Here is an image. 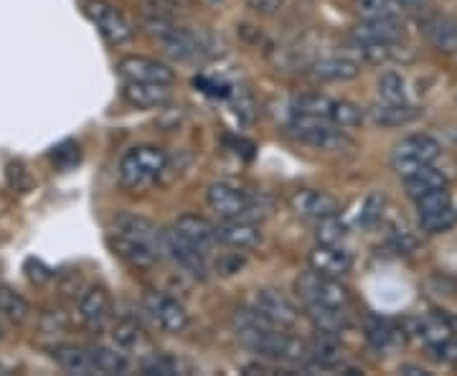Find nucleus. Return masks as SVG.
<instances>
[{
  "label": "nucleus",
  "instance_id": "25",
  "mask_svg": "<svg viewBox=\"0 0 457 376\" xmlns=\"http://www.w3.org/2000/svg\"><path fill=\"white\" fill-rule=\"evenodd\" d=\"M445 186H447V176L442 171H437V168H432V165H425L417 173L404 176V188H407V194L411 198L425 196L429 191L445 188Z\"/></svg>",
  "mask_w": 457,
  "mask_h": 376
},
{
  "label": "nucleus",
  "instance_id": "20",
  "mask_svg": "<svg viewBox=\"0 0 457 376\" xmlns=\"http://www.w3.org/2000/svg\"><path fill=\"white\" fill-rule=\"evenodd\" d=\"M427 41L442 54H455L457 51V21L450 16H432L427 18L425 26Z\"/></svg>",
  "mask_w": 457,
  "mask_h": 376
},
{
  "label": "nucleus",
  "instance_id": "2",
  "mask_svg": "<svg viewBox=\"0 0 457 376\" xmlns=\"http://www.w3.org/2000/svg\"><path fill=\"white\" fill-rule=\"evenodd\" d=\"M168 168V155L161 147L140 146L128 150L120 158V168L117 176L122 188L128 191H143L147 186H153L155 180L163 176V171Z\"/></svg>",
  "mask_w": 457,
  "mask_h": 376
},
{
  "label": "nucleus",
  "instance_id": "23",
  "mask_svg": "<svg viewBox=\"0 0 457 376\" xmlns=\"http://www.w3.org/2000/svg\"><path fill=\"white\" fill-rule=\"evenodd\" d=\"M417 117V110L407 102H378L371 107V120L381 128H402Z\"/></svg>",
  "mask_w": 457,
  "mask_h": 376
},
{
  "label": "nucleus",
  "instance_id": "29",
  "mask_svg": "<svg viewBox=\"0 0 457 376\" xmlns=\"http://www.w3.org/2000/svg\"><path fill=\"white\" fill-rule=\"evenodd\" d=\"M366 338H369V344L374 346L376 351L386 354V351H392L394 346L399 344V330L389 321H371L369 328H366Z\"/></svg>",
  "mask_w": 457,
  "mask_h": 376
},
{
  "label": "nucleus",
  "instance_id": "16",
  "mask_svg": "<svg viewBox=\"0 0 457 376\" xmlns=\"http://www.w3.org/2000/svg\"><path fill=\"white\" fill-rule=\"evenodd\" d=\"M122 97L137 110H155L170 102V84L161 82H125Z\"/></svg>",
  "mask_w": 457,
  "mask_h": 376
},
{
  "label": "nucleus",
  "instance_id": "45",
  "mask_svg": "<svg viewBox=\"0 0 457 376\" xmlns=\"http://www.w3.org/2000/svg\"><path fill=\"white\" fill-rule=\"evenodd\" d=\"M402 8H425L429 0H396Z\"/></svg>",
  "mask_w": 457,
  "mask_h": 376
},
{
  "label": "nucleus",
  "instance_id": "35",
  "mask_svg": "<svg viewBox=\"0 0 457 376\" xmlns=\"http://www.w3.org/2000/svg\"><path fill=\"white\" fill-rule=\"evenodd\" d=\"M402 46L399 41H389V44H361L359 51L363 56V62L369 64H386L394 59H402Z\"/></svg>",
  "mask_w": 457,
  "mask_h": 376
},
{
  "label": "nucleus",
  "instance_id": "28",
  "mask_svg": "<svg viewBox=\"0 0 457 376\" xmlns=\"http://www.w3.org/2000/svg\"><path fill=\"white\" fill-rule=\"evenodd\" d=\"M353 11L361 21H376V18H396L402 5L396 0H353Z\"/></svg>",
  "mask_w": 457,
  "mask_h": 376
},
{
  "label": "nucleus",
  "instance_id": "42",
  "mask_svg": "<svg viewBox=\"0 0 457 376\" xmlns=\"http://www.w3.org/2000/svg\"><path fill=\"white\" fill-rule=\"evenodd\" d=\"M8 186L13 191H26L29 188V176H26V168L21 163L8 165Z\"/></svg>",
  "mask_w": 457,
  "mask_h": 376
},
{
  "label": "nucleus",
  "instance_id": "32",
  "mask_svg": "<svg viewBox=\"0 0 457 376\" xmlns=\"http://www.w3.org/2000/svg\"><path fill=\"white\" fill-rule=\"evenodd\" d=\"M336 99L326 97V95H303L293 102V113L297 115H315L330 120V110H333Z\"/></svg>",
  "mask_w": 457,
  "mask_h": 376
},
{
  "label": "nucleus",
  "instance_id": "6",
  "mask_svg": "<svg viewBox=\"0 0 457 376\" xmlns=\"http://www.w3.org/2000/svg\"><path fill=\"white\" fill-rule=\"evenodd\" d=\"M161 246H163L165 257L173 262L179 270H183L186 275L198 280L206 278V255L191 245L176 227L163 230V234H161Z\"/></svg>",
  "mask_w": 457,
  "mask_h": 376
},
{
  "label": "nucleus",
  "instance_id": "37",
  "mask_svg": "<svg viewBox=\"0 0 457 376\" xmlns=\"http://www.w3.org/2000/svg\"><path fill=\"white\" fill-rule=\"evenodd\" d=\"M361 120H363V113H361L356 104H351V102H345V99H336L333 102V110H330V122L336 125V128H341V130H351V128H356L361 125Z\"/></svg>",
  "mask_w": 457,
  "mask_h": 376
},
{
  "label": "nucleus",
  "instance_id": "13",
  "mask_svg": "<svg viewBox=\"0 0 457 376\" xmlns=\"http://www.w3.org/2000/svg\"><path fill=\"white\" fill-rule=\"evenodd\" d=\"M404 36V26L396 18H376V21H361L359 26L351 31V41L361 44H389L399 41Z\"/></svg>",
  "mask_w": 457,
  "mask_h": 376
},
{
  "label": "nucleus",
  "instance_id": "34",
  "mask_svg": "<svg viewBox=\"0 0 457 376\" xmlns=\"http://www.w3.org/2000/svg\"><path fill=\"white\" fill-rule=\"evenodd\" d=\"M345 224L338 219V213L333 216H326V219H318V227H315V239L318 245H341L345 239Z\"/></svg>",
  "mask_w": 457,
  "mask_h": 376
},
{
  "label": "nucleus",
  "instance_id": "10",
  "mask_svg": "<svg viewBox=\"0 0 457 376\" xmlns=\"http://www.w3.org/2000/svg\"><path fill=\"white\" fill-rule=\"evenodd\" d=\"M147 315L155 321V326L165 333H183L188 328V313L180 305L176 297L161 293V290H150L143 297Z\"/></svg>",
  "mask_w": 457,
  "mask_h": 376
},
{
  "label": "nucleus",
  "instance_id": "43",
  "mask_svg": "<svg viewBox=\"0 0 457 376\" xmlns=\"http://www.w3.org/2000/svg\"><path fill=\"white\" fill-rule=\"evenodd\" d=\"M432 351H435V354H437V359L442 361H457V338L453 336V338H447L445 344L435 346Z\"/></svg>",
  "mask_w": 457,
  "mask_h": 376
},
{
  "label": "nucleus",
  "instance_id": "24",
  "mask_svg": "<svg viewBox=\"0 0 457 376\" xmlns=\"http://www.w3.org/2000/svg\"><path fill=\"white\" fill-rule=\"evenodd\" d=\"M308 356H311L315 366L333 369V366H338L343 361V348L341 344L336 341L333 333H320V330H318L315 341L308 346Z\"/></svg>",
  "mask_w": 457,
  "mask_h": 376
},
{
  "label": "nucleus",
  "instance_id": "7",
  "mask_svg": "<svg viewBox=\"0 0 457 376\" xmlns=\"http://www.w3.org/2000/svg\"><path fill=\"white\" fill-rule=\"evenodd\" d=\"M297 295L305 300V305H348V290L336 278H326L320 272H305L295 282Z\"/></svg>",
  "mask_w": 457,
  "mask_h": 376
},
{
  "label": "nucleus",
  "instance_id": "31",
  "mask_svg": "<svg viewBox=\"0 0 457 376\" xmlns=\"http://www.w3.org/2000/svg\"><path fill=\"white\" fill-rule=\"evenodd\" d=\"M112 338L117 348H122V351H135V348H140V346L147 344L145 333H143V328L137 326L135 321H120L112 330Z\"/></svg>",
  "mask_w": 457,
  "mask_h": 376
},
{
  "label": "nucleus",
  "instance_id": "12",
  "mask_svg": "<svg viewBox=\"0 0 457 376\" xmlns=\"http://www.w3.org/2000/svg\"><path fill=\"white\" fill-rule=\"evenodd\" d=\"M290 206L297 216L303 219H326L333 213L341 212V204L338 198L330 196L326 191H315V188H303V191H295L290 196Z\"/></svg>",
  "mask_w": 457,
  "mask_h": 376
},
{
  "label": "nucleus",
  "instance_id": "19",
  "mask_svg": "<svg viewBox=\"0 0 457 376\" xmlns=\"http://www.w3.org/2000/svg\"><path fill=\"white\" fill-rule=\"evenodd\" d=\"M359 62L351 56H328L312 64L311 77L318 82H345V79L359 77Z\"/></svg>",
  "mask_w": 457,
  "mask_h": 376
},
{
  "label": "nucleus",
  "instance_id": "21",
  "mask_svg": "<svg viewBox=\"0 0 457 376\" xmlns=\"http://www.w3.org/2000/svg\"><path fill=\"white\" fill-rule=\"evenodd\" d=\"M308 315H311L312 326L320 333H333L338 336L341 330L351 326V318L341 305H308Z\"/></svg>",
  "mask_w": 457,
  "mask_h": 376
},
{
  "label": "nucleus",
  "instance_id": "4",
  "mask_svg": "<svg viewBox=\"0 0 457 376\" xmlns=\"http://www.w3.org/2000/svg\"><path fill=\"white\" fill-rule=\"evenodd\" d=\"M290 132L303 146H311L315 150H343L345 146H351L341 128H336L326 117L297 115V113H293Z\"/></svg>",
  "mask_w": 457,
  "mask_h": 376
},
{
  "label": "nucleus",
  "instance_id": "14",
  "mask_svg": "<svg viewBox=\"0 0 457 376\" xmlns=\"http://www.w3.org/2000/svg\"><path fill=\"white\" fill-rule=\"evenodd\" d=\"M219 242L234 249H252L262 242V234L254 221L249 219H221L219 224H213Z\"/></svg>",
  "mask_w": 457,
  "mask_h": 376
},
{
  "label": "nucleus",
  "instance_id": "15",
  "mask_svg": "<svg viewBox=\"0 0 457 376\" xmlns=\"http://www.w3.org/2000/svg\"><path fill=\"white\" fill-rule=\"evenodd\" d=\"M112 315V300L104 288H89L79 300V318L89 330H102Z\"/></svg>",
  "mask_w": 457,
  "mask_h": 376
},
{
  "label": "nucleus",
  "instance_id": "40",
  "mask_svg": "<svg viewBox=\"0 0 457 376\" xmlns=\"http://www.w3.org/2000/svg\"><path fill=\"white\" fill-rule=\"evenodd\" d=\"M143 5H145V13L147 16H155V18H170L176 13H180V3L176 0H143Z\"/></svg>",
  "mask_w": 457,
  "mask_h": 376
},
{
  "label": "nucleus",
  "instance_id": "26",
  "mask_svg": "<svg viewBox=\"0 0 457 376\" xmlns=\"http://www.w3.org/2000/svg\"><path fill=\"white\" fill-rule=\"evenodd\" d=\"M54 359L69 374H95L89 351L77 348V346H59V348H54Z\"/></svg>",
  "mask_w": 457,
  "mask_h": 376
},
{
  "label": "nucleus",
  "instance_id": "3",
  "mask_svg": "<svg viewBox=\"0 0 457 376\" xmlns=\"http://www.w3.org/2000/svg\"><path fill=\"white\" fill-rule=\"evenodd\" d=\"M206 201L212 212L219 213V219H260L267 216L270 204H264V196H249L239 186L228 180H216L206 191Z\"/></svg>",
  "mask_w": 457,
  "mask_h": 376
},
{
  "label": "nucleus",
  "instance_id": "39",
  "mask_svg": "<svg viewBox=\"0 0 457 376\" xmlns=\"http://www.w3.org/2000/svg\"><path fill=\"white\" fill-rule=\"evenodd\" d=\"M49 158L51 163L56 165L59 171H69L71 165L79 163V146L74 140H64V143H59V146L51 150Z\"/></svg>",
  "mask_w": 457,
  "mask_h": 376
},
{
  "label": "nucleus",
  "instance_id": "11",
  "mask_svg": "<svg viewBox=\"0 0 457 376\" xmlns=\"http://www.w3.org/2000/svg\"><path fill=\"white\" fill-rule=\"evenodd\" d=\"M117 71L125 82H161L170 84L176 79V71L158 59L150 56H125L120 59Z\"/></svg>",
  "mask_w": 457,
  "mask_h": 376
},
{
  "label": "nucleus",
  "instance_id": "18",
  "mask_svg": "<svg viewBox=\"0 0 457 376\" xmlns=\"http://www.w3.org/2000/svg\"><path fill=\"white\" fill-rule=\"evenodd\" d=\"M173 227H176L191 245L196 246V249H201L204 255H212L213 245L219 242L213 224H209L206 219H201L196 213H183V216L176 219Z\"/></svg>",
  "mask_w": 457,
  "mask_h": 376
},
{
  "label": "nucleus",
  "instance_id": "38",
  "mask_svg": "<svg viewBox=\"0 0 457 376\" xmlns=\"http://www.w3.org/2000/svg\"><path fill=\"white\" fill-rule=\"evenodd\" d=\"M414 201H417V216H425V213L440 212V209L453 206V198H450L447 186H445V188H435V191H429L425 196L414 198Z\"/></svg>",
  "mask_w": 457,
  "mask_h": 376
},
{
  "label": "nucleus",
  "instance_id": "27",
  "mask_svg": "<svg viewBox=\"0 0 457 376\" xmlns=\"http://www.w3.org/2000/svg\"><path fill=\"white\" fill-rule=\"evenodd\" d=\"M420 336H422V341H425L429 348H435V346L445 344L447 338H453L455 333H453V328L450 323L442 318V315H425L422 321H420Z\"/></svg>",
  "mask_w": 457,
  "mask_h": 376
},
{
  "label": "nucleus",
  "instance_id": "22",
  "mask_svg": "<svg viewBox=\"0 0 457 376\" xmlns=\"http://www.w3.org/2000/svg\"><path fill=\"white\" fill-rule=\"evenodd\" d=\"M89 359L95 366V374H125L130 369V359L125 356L122 348H110V346H92L87 348Z\"/></svg>",
  "mask_w": 457,
  "mask_h": 376
},
{
  "label": "nucleus",
  "instance_id": "17",
  "mask_svg": "<svg viewBox=\"0 0 457 376\" xmlns=\"http://www.w3.org/2000/svg\"><path fill=\"white\" fill-rule=\"evenodd\" d=\"M311 270L326 278H341L351 270V255L341 245H318L311 252Z\"/></svg>",
  "mask_w": 457,
  "mask_h": 376
},
{
  "label": "nucleus",
  "instance_id": "5",
  "mask_svg": "<svg viewBox=\"0 0 457 376\" xmlns=\"http://www.w3.org/2000/svg\"><path fill=\"white\" fill-rule=\"evenodd\" d=\"M437 155H440V143L432 135H409L394 147L392 165L394 171L404 179V176L417 173L420 168L435 163Z\"/></svg>",
  "mask_w": 457,
  "mask_h": 376
},
{
  "label": "nucleus",
  "instance_id": "9",
  "mask_svg": "<svg viewBox=\"0 0 457 376\" xmlns=\"http://www.w3.org/2000/svg\"><path fill=\"white\" fill-rule=\"evenodd\" d=\"M249 311H254L270 326L290 328L297 321V308L278 290H254L249 295Z\"/></svg>",
  "mask_w": 457,
  "mask_h": 376
},
{
  "label": "nucleus",
  "instance_id": "41",
  "mask_svg": "<svg viewBox=\"0 0 457 376\" xmlns=\"http://www.w3.org/2000/svg\"><path fill=\"white\" fill-rule=\"evenodd\" d=\"M381 209H384V196L371 194V196L366 198V206H363V213H361V224L363 227H371L376 219L381 216Z\"/></svg>",
  "mask_w": 457,
  "mask_h": 376
},
{
  "label": "nucleus",
  "instance_id": "1",
  "mask_svg": "<svg viewBox=\"0 0 457 376\" xmlns=\"http://www.w3.org/2000/svg\"><path fill=\"white\" fill-rule=\"evenodd\" d=\"M161 234H163V230H158L145 216L120 213L114 219L112 246L117 257H122L130 267L147 270L163 255Z\"/></svg>",
  "mask_w": 457,
  "mask_h": 376
},
{
  "label": "nucleus",
  "instance_id": "44",
  "mask_svg": "<svg viewBox=\"0 0 457 376\" xmlns=\"http://www.w3.org/2000/svg\"><path fill=\"white\" fill-rule=\"evenodd\" d=\"M282 0H249V5L260 13H275Z\"/></svg>",
  "mask_w": 457,
  "mask_h": 376
},
{
  "label": "nucleus",
  "instance_id": "8",
  "mask_svg": "<svg viewBox=\"0 0 457 376\" xmlns=\"http://www.w3.org/2000/svg\"><path fill=\"white\" fill-rule=\"evenodd\" d=\"M84 16L89 18L107 44H125L132 38V26L122 13H117L107 0H82Z\"/></svg>",
  "mask_w": 457,
  "mask_h": 376
},
{
  "label": "nucleus",
  "instance_id": "30",
  "mask_svg": "<svg viewBox=\"0 0 457 376\" xmlns=\"http://www.w3.org/2000/svg\"><path fill=\"white\" fill-rule=\"evenodd\" d=\"M31 313V305L26 303V297L16 293L8 285H0V315L11 318V321H26V315Z\"/></svg>",
  "mask_w": 457,
  "mask_h": 376
},
{
  "label": "nucleus",
  "instance_id": "36",
  "mask_svg": "<svg viewBox=\"0 0 457 376\" xmlns=\"http://www.w3.org/2000/svg\"><path fill=\"white\" fill-rule=\"evenodd\" d=\"M457 221L455 206H447V209H440V212L425 213L420 216V230L427 231V234H442V231L453 230Z\"/></svg>",
  "mask_w": 457,
  "mask_h": 376
},
{
  "label": "nucleus",
  "instance_id": "33",
  "mask_svg": "<svg viewBox=\"0 0 457 376\" xmlns=\"http://www.w3.org/2000/svg\"><path fill=\"white\" fill-rule=\"evenodd\" d=\"M376 92L381 102H407V89H404V79L396 71H384L376 82Z\"/></svg>",
  "mask_w": 457,
  "mask_h": 376
}]
</instances>
